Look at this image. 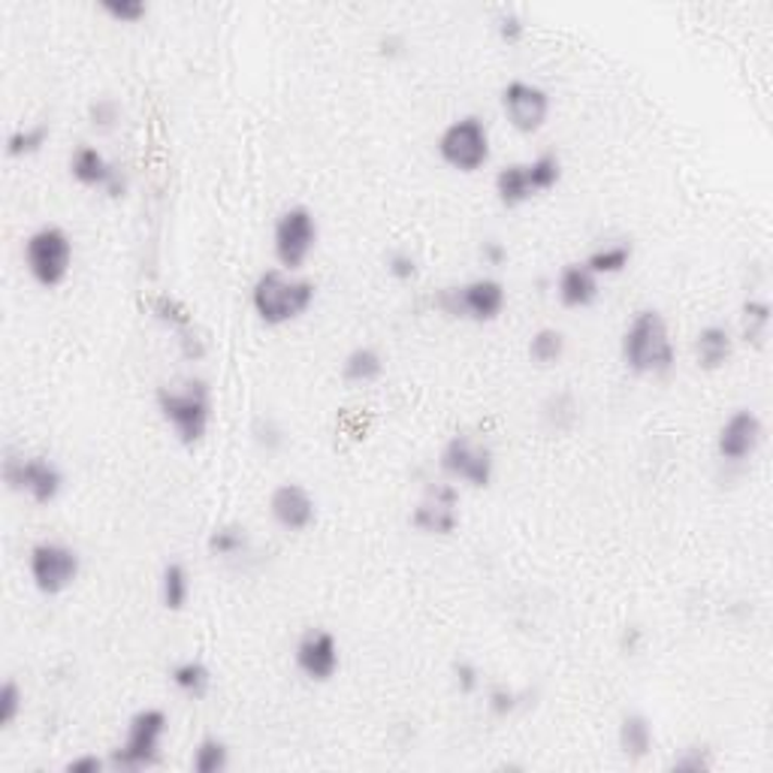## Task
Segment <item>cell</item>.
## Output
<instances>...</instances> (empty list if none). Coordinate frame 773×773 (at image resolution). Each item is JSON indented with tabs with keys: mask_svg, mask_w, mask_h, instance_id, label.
<instances>
[{
	"mask_svg": "<svg viewBox=\"0 0 773 773\" xmlns=\"http://www.w3.org/2000/svg\"><path fill=\"white\" fill-rule=\"evenodd\" d=\"M154 406L182 448L203 445L215 417V394L209 381L200 375H188V378L161 384L154 394Z\"/></svg>",
	"mask_w": 773,
	"mask_h": 773,
	"instance_id": "1",
	"label": "cell"
},
{
	"mask_svg": "<svg viewBox=\"0 0 773 773\" xmlns=\"http://www.w3.org/2000/svg\"><path fill=\"white\" fill-rule=\"evenodd\" d=\"M620 360L638 378H668L677 369V345L665 314L638 309L620 336Z\"/></svg>",
	"mask_w": 773,
	"mask_h": 773,
	"instance_id": "2",
	"label": "cell"
},
{
	"mask_svg": "<svg viewBox=\"0 0 773 773\" xmlns=\"http://www.w3.org/2000/svg\"><path fill=\"white\" fill-rule=\"evenodd\" d=\"M314 299H317V285L312 278H306L302 272L282 270V266L263 270L251 285V312L266 326L297 324L312 312Z\"/></svg>",
	"mask_w": 773,
	"mask_h": 773,
	"instance_id": "3",
	"label": "cell"
},
{
	"mask_svg": "<svg viewBox=\"0 0 773 773\" xmlns=\"http://www.w3.org/2000/svg\"><path fill=\"white\" fill-rule=\"evenodd\" d=\"M433 306L450 321L465 324H496L508 309V287L496 275H477L460 285L441 287L433 297Z\"/></svg>",
	"mask_w": 773,
	"mask_h": 773,
	"instance_id": "4",
	"label": "cell"
},
{
	"mask_svg": "<svg viewBox=\"0 0 773 773\" xmlns=\"http://www.w3.org/2000/svg\"><path fill=\"white\" fill-rule=\"evenodd\" d=\"M0 477L10 493L22 496L30 504L49 508L64 493V472L52 457L25 453V450H7L0 460Z\"/></svg>",
	"mask_w": 773,
	"mask_h": 773,
	"instance_id": "5",
	"label": "cell"
},
{
	"mask_svg": "<svg viewBox=\"0 0 773 773\" xmlns=\"http://www.w3.org/2000/svg\"><path fill=\"white\" fill-rule=\"evenodd\" d=\"M73 236L58 224H40L37 230H30L22 242V263L30 275L34 285L54 290L70 278L73 272Z\"/></svg>",
	"mask_w": 773,
	"mask_h": 773,
	"instance_id": "6",
	"label": "cell"
},
{
	"mask_svg": "<svg viewBox=\"0 0 773 773\" xmlns=\"http://www.w3.org/2000/svg\"><path fill=\"white\" fill-rule=\"evenodd\" d=\"M170 732V716L161 707H139L127 720L124 737L119 747L112 749V768L127 773L149 771L163 759V740Z\"/></svg>",
	"mask_w": 773,
	"mask_h": 773,
	"instance_id": "7",
	"label": "cell"
},
{
	"mask_svg": "<svg viewBox=\"0 0 773 773\" xmlns=\"http://www.w3.org/2000/svg\"><path fill=\"white\" fill-rule=\"evenodd\" d=\"M435 151L445 166L457 170L462 176H475L493 158V136L481 115H457L445 124V130L435 139Z\"/></svg>",
	"mask_w": 773,
	"mask_h": 773,
	"instance_id": "8",
	"label": "cell"
},
{
	"mask_svg": "<svg viewBox=\"0 0 773 773\" xmlns=\"http://www.w3.org/2000/svg\"><path fill=\"white\" fill-rule=\"evenodd\" d=\"M438 472L457 487L487 489L496 477V450L477 435H450L438 450Z\"/></svg>",
	"mask_w": 773,
	"mask_h": 773,
	"instance_id": "9",
	"label": "cell"
},
{
	"mask_svg": "<svg viewBox=\"0 0 773 773\" xmlns=\"http://www.w3.org/2000/svg\"><path fill=\"white\" fill-rule=\"evenodd\" d=\"M25 569L30 586H34L40 596L54 598L64 596L67 589L76 586L82 574V557L73 544L42 538V541H37L27 550Z\"/></svg>",
	"mask_w": 773,
	"mask_h": 773,
	"instance_id": "10",
	"label": "cell"
},
{
	"mask_svg": "<svg viewBox=\"0 0 773 773\" xmlns=\"http://www.w3.org/2000/svg\"><path fill=\"white\" fill-rule=\"evenodd\" d=\"M321 242V224L309 205H287L272 224V258L282 270L299 272Z\"/></svg>",
	"mask_w": 773,
	"mask_h": 773,
	"instance_id": "11",
	"label": "cell"
},
{
	"mask_svg": "<svg viewBox=\"0 0 773 773\" xmlns=\"http://www.w3.org/2000/svg\"><path fill=\"white\" fill-rule=\"evenodd\" d=\"M460 487L448 477L433 481L408 514V526L423 538H450L460 529Z\"/></svg>",
	"mask_w": 773,
	"mask_h": 773,
	"instance_id": "12",
	"label": "cell"
},
{
	"mask_svg": "<svg viewBox=\"0 0 773 773\" xmlns=\"http://www.w3.org/2000/svg\"><path fill=\"white\" fill-rule=\"evenodd\" d=\"M499 107H502L504 122L511 124L516 134L532 136L547 127L553 100H550V91L541 88L538 82L511 79L499 95Z\"/></svg>",
	"mask_w": 773,
	"mask_h": 773,
	"instance_id": "13",
	"label": "cell"
},
{
	"mask_svg": "<svg viewBox=\"0 0 773 773\" xmlns=\"http://www.w3.org/2000/svg\"><path fill=\"white\" fill-rule=\"evenodd\" d=\"M67 170L76 185L88 190H100V194H107L109 200H124L127 190H130L127 173L115 161H109L107 154L91 142H82L70 151Z\"/></svg>",
	"mask_w": 773,
	"mask_h": 773,
	"instance_id": "14",
	"label": "cell"
},
{
	"mask_svg": "<svg viewBox=\"0 0 773 773\" xmlns=\"http://www.w3.org/2000/svg\"><path fill=\"white\" fill-rule=\"evenodd\" d=\"M764 445V421L752 408H734L716 433V457L725 469L747 465Z\"/></svg>",
	"mask_w": 773,
	"mask_h": 773,
	"instance_id": "15",
	"label": "cell"
},
{
	"mask_svg": "<svg viewBox=\"0 0 773 773\" xmlns=\"http://www.w3.org/2000/svg\"><path fill=\"white\" fill-rule=\"evenodd\" d=\"M294 668L309 683H329L341 668L339 638L329 628H306L294 644Z\"/></svg>",
	"mask_w": 773,
	"mask_h": 773,
	"instance_id": "16",
	"label": "cell"
},
{
	"mask_svg": "<svg viewBox=\"0 0 773 773\" xmlns=\"http://www.w3.org/2000/svg\"><path fill=\"white\" fill-rule=\"evenodd\" d=\"M266 511L270 520L287 535H302L314 526L317 520V499L312 496V489L285 481L272 489L270 499H266Z\"/></svg>",
	"mask_w": 773,
	"mask_h": 773,
	"instance_id": "17",
	"label": "cell"
},
{
	"mask_svg": "<svg viewBox=\"0 0 773 773\" xmlns=\"http://www.w3.org/2000/svg\"><path fill=\"white\" fill-rule=\"evenodd\" d=\"M553 294H557L559 306L571 309V312H584L593 309L601 297V278H596L593 272L586 270V263H565L553 278Z\"/></svg>",
	"mask_w": 773,
	"mask_h": 773,
	"instance_id": "18",
	"label": "cell"
},
{
	"mask_svg": "<svg viewBox=\"0 0 773 773\" xmlns=\"http://www.w3.org/2000/svg\"><path fill=\"white\" fill-rule=\"evenodd\" d=\"M737 339L725 324H707L695 333L693 357L701 372H722L734 360Z\"/></svg>",
	"mask_w": 773,
	"mask_h": 773,
	"instance_id": "19",
	"label": "cell"
},
{
	"mask_svg": "<svg viewBox=\"0 0 773 773\" xmlns=\"http://www.w3.org/2000/svg\"><path fill=\"white\" fill-rule=\"evenodd\" d=\"M493 194H496V200H499L502 209H523L526 203H532L538 197V190L532 185L526 161L504 163L502 170L496 173V178H493Z\"/></svg>",
	"mask_w": 773,
	"mask_h": 773,
	"instance_id": "20",
	"label": "cell"
},
{
	"mask_svg": "<svg viewBox=\"0 0 773 773\" xmlns=\"http://www.w3.org/2000/svg\"><path fill=\"white\" fill-rule=\"evenodd\" d=\"M616 747L623 752V759L644 761L656 747V728L647 713H625L620 725H616Z\"/></svg>",
	"mask_w": 773,
	"mask_h": 773,
	"instance_id": "21",
	"label": "cell"
},
{
	"mask_svg": "<svg viewBox=\"0 0 773 773\" xmlns=\"http://www.w3.org/2000/svg\"><path fill=\"white\" fill-rule=\"evenodd\" d=\"M205 550L217 562H242V559L251 557L254 541H251V532L245 529L242 523H221L209 532Z\"/></svg>",
	"mask_w": 773,
	"mask_h": 773,
	"instance_id": "22",
	"label": "cell"
},
{
	"mask_svg": "<svg viewBox=\"0 0 773 773\" xmlns=\"http://www.w3.org/2000/svg\"><path fill=\"white\" fill-rule=\"evenodd\" d=\"M384 369H387V363H384V353H381L378 348L357 345V348L345 353L339 372L345 384H351V387H369V384L381 381Z\"/></svg>",
	"mask_w": 773,
	"mask_h": 773,
	"instance_id": "23",
	"label": "cell"
},
{
	"mask_svg": "<svg viewBox=\"0 0 773 773\" xmlns=\"http://www.w3.org/2000/svg\"><path fill=\"white\" fill-rule=\"evenodd\" d=\"M635 260V248L625 239H608V242H598L589 254H586V270L593 272L596 278H613V275H623Z\"/></svg>",
	"mask_w": 773,
	"mask_h": 773,
	"instance_id": "24",
	"label": "cell"
},
{
	"mask_svg": "<svg viewBox=\"0 0 773 773\" xmlns=\"http://www.w3.org/2000/svg\"><path fill=\"white\" fill-rule=\"evenodd\" d=\"M158 596H161V604L170 613L185 611L190 604V596H194V581H190L188 565L166 562L161 569V577H158Z\"/></svg>",
	"mask_w": 773,
	"mask_h": 773,
	"instance_id": "25",
	"label": "cell"
},
{
	"mask_svg": "<svg viewBox=\"0 0 773 773\" xmlns=\"http://www.w3.org/2000/svg\"><path fill=\"white\" fill-rule=\"evenodd\" d=\"M526 353H529L532 366L538 369L559 366V363L565 360V353H569V336H565L559 326H538V329L529 336Z\"/></svg>",
	"mask_w": 773,
	"mask_h": 773,
	"instance_id": "26",
	"label": "cell"
},
{
	"mask_svg": "<svg viewBox=\"0 0 773 773\" xmlns=\"http://www.w3.org/2000/svg\"><path fill=\"white\" fill-rule=\"evenodd\" d=\"M170 683L178 695H185L190 701H200L212 689V671L203 659H182L170 668Z\"/></svg>",
	"mask_w": 773,
	"mask_h": 773,
	"instance_id": "27",
	"label": "cell"
},
{
	"mask_svg": "<svg viewBox=\"0 0 773 773\" xmlns=\"http://www.w3.org/2000/svg\"><path fill=\"white\" fill-rule=\"evenodd\" d=\"M771 302L761 297H749L740 306V339L747 341L749 348H764L771 339Z\"/></svg>",
	"mask_w": 773,
	"mask_h": 773,
	"instance_id": "28",
	"label": "cell"
},
{
	"mask_svg": "<svg viewBox=\"0 0 773 773\" xmlns=\"http://www.w3.org/2000/svg\"><path fill=\"white\" fill-rule=\"evenodd\" d=\"M538 417L550 433H571L574 423L581 421V402L569 390H559V394H550L544 399L541 408H538Z\"/></svg>",
	"mask_w": 773,
	"mask_h": 773,
	"instance_id": "29",
	"label": "cell"
},
{
	"mask_svg": "<svg viewBox=\"0 0 773 773\" xmlns=\"http://www.w3.org/2000/svg\"><path fill=\"white\" fill-rule=\"evenodd\" d=\"M230 744L217 734H205L194 744V752H190V771L194 773H224L230 771Z\"/></svg>",
	"mask_w": 773,
	"mask_h": 773,
	"instance_id": "30",
	"label": "cell"
},
{
	"mask_svg": "<svg viewBox=\"0 0 773 773\" xmlns=\"http://www.w3.org/2000/svg\"><path fill=\"white\" fill-rule=\"evenodd\" d=\"M52 139V127L46 122H30L18 124L13 134L7 136V154L13 161H27V158H37Z\"/></svg>",
	"mask_w": 773,
	"mask_h": 773,
	"instance_id": "31",
	"label": "cell"
},
{
	"mask_svg": "<svg viewBox=\"0 0 773 773\" xmlns=\"http://www.w3.org/2000/svg\"><path fill=\"white\" fill-rule=\"evenodd\" d=\"M149 312L151 317H154L163 329H170L173 336L185 333V329H190V326H197L194 312L188 309V302H182V299L173 297V294H158V297L149 302Z\"/></svg>",
	"mask_w": 773,
	"mask_h": 773,
	"instance_id": "32",
	"label": "cell"
},
{
	"mask_svg": "<svg viewBox=\"0 0 773 773\" xmlns=\"http://www.w3.org/2000/svg\"><path fill=\"white\" fill-rule=\"evenodd\" d=\"M484 705H487V710L496 720H511L520 710L529 707V693H526V689H516L511 683H496V686H489L487 695H484Z\"/></svg>",
	"mask_w": 773,
	"mask_h": 773,
	"instance_id": "33",
	"label": "cell"
},
{
	"mask_svg": "<svg viewBox=\"0 0 773 773\" xmlns=\"http://www.w3.org/2000/svg\"><path fill=\"white\" fill-rule=\"evenodd\" d=\"M248 435H251V445H254L263 457H275V453H282V450L287 448L285 423L278 421V417H272V414L254 417L251 433Z\"/></svg>",
	"mask_w": 773,
	"mask_h": 773,
	"instance_id": "34",
	"label": "cell"
},
{
	"mask_svg": "<svg viewBox=\"0 0 773 773\" xmlns=\"http://www.w3.org/2000/svg\"><path fill=\"white\" fill-rule=\"evenodd\" d=\"M526 170H529L532 185L538 190V197L559 188V182H562V158H559L557 151H541V154L529 158Z\"/></svg>",
	"mask_w": 773,
	"mask_h": 773,
	"instance_id": "35",
	"label": "cell"
},
{
	"mask_svg": "<svg viewBox=\"0 0 773 773\" xmlns=\"http://www.w3.org/2000/svg\"><path fill=\"white\" fill-rule=\"evenodd\" d=\"M122 119H124V109L115 97H107V95L95 97V100L88 103V109H85V122H88V127L97 130V134H112V130H119V127H122Z\"/></svg>",
	"mask_w": 773,
	"mask_h": 773,
	"instance_id": "36",
	"label": "cell"
},
{
	"mask_svg": "<svg viewBox=\"0 0 773 773\" xmlns=\"http://www.w3.org/2000/svg\"><path fill=\"white\" fill-rule=\"evenodd\" d=\"M668 771L674 773H707L713 771V752L701 744L683 747L674 752V759L668 761Z\"/></svg>",
	"mask_w": 773,
	"mask_h": 773,
	"instance_id": "37",
	"label": "cell"
},
{
	"mask_svg": "<svg viewBox=\"0 0 773 773\" xmlns=\"http://www.w3.org/2000/svg\"><path fill=\"white\" fill-rule=\"evenodd\" d=\"M25 713V689L15 680H3L0 686V728H13Z\"/></svg>",
	"mask_w": 773,
	"mask_h": 773,
	"instance_id": "38",
	"label": "cell"
},
{
	"mask_svg": "<svg viewBox=\"0 0 773 773\" xmlns=\"http://www.w3.org/2000/svg\"><path fill=\"white\" fill-rule=\"evenodd\" d=\"M100 13L115 25H139L149 15L146 0H100Z\"/></svg>",
	"mask_w": 773,
	"mask_h": 773,
	"instance_id": "39",
	"label": "cell"
},
{
	"mask_svg": "<svg viewBox=\"0 0 773 773\" xmlns=\"http://www.w3.org/2000/svg\"><path fill=\"white\" fill-rule=\"evenodd\" d=\"M450 683L460 695H477L484 686V671L472 659H457L450 665Z\"/></svg>",
	"mask_w": 773,
	"mask_h": 773,
	"instance_id": "40",
	"label": "cell"
},
{
	"mask_svg": "<svg viewBox=\"0 0 773 773\" xmlns=\"http://www.w3.org/2000/svg\"><path fill=\"white\" fill-rule=\"evenodd\" d=\"M384 270H387V275H390L394 282L408 285V282H414V278L421 275V260L414 258L411 251H406V248H396V251H390V254L384 258Z\"/></svg>",
	"mask_w": 773,
	"mask_h": 773,
	"instance_id": "41",
	"label": "cell"
},
{
	"mask_svg": "<svg viewBox=\"0 0 773 773\" xmlns=\"http://www.w3.org/2000/svg\"><path fill=\"white\" fill-rule=\"evenodd\" d=\"M493 27H496V37H499V42H504V46H520V42L526 40V34H529L526 18L516 13V10H502V13L496 15Z\"/></svg>",
	"mask_w": 773,
	"mask_h": 773,
	"instance_id": "42",
	"label": "cell"
},
{
	"mask_svg": "<svg viewBox=\"0 0 773 773\" xmlns=\"http://www.w3.org/2000/svg\"><path fill=\"white\" fill-rule=\"evenodd\" d=\"M176 351L185 363H203L205 353H209V341H205L203 329H200V326H190L185 333H178Z\"/></svg>",
	"mask_w": 773,
	"mask_h": 773,
	"instance_id": "43",
	"label": "cell"
},
{
	"mask_svg": "<svg viewBox=\"0 0 773 773\" xmlns=\"http://www.w3.org/2000/svg\"><path fill=\"white\" fill-rule=\"evenodd\" d=\"M107 768H112V759H103V756H97V752H79V756H73V759L64 764V771L67 773H103Z\"/></svg>",
	"mask_w": 773,
	"mask_h": 773,
	"instance_id": "44",
	"label": "cell"
},
{
	"mask_svg": "<svg viewBox=\"0 0 773 773\" xmlns=\"http://www.w3.org/2000/svg\"><path fill=\"white\" fill-rule=\"evenodd\" d=\"M477 260L489 266V270H502L508 263V248H504L502 239H484L477 245Z\"/></svg>",
	"mask_w": 773,
	"mask_h": 773,
	"instance_id": "45",
	"label": "cell"
},
{
	"mask_svg": "<svg viewBox=\"0 0 773 773\" xmlns=\"http://www.w3.org/2000/svg\"><path fill=\"white\" fill-rule=\"evenodd\" d=\"M644 644H647V635H644L640 625H623V632H620V652L623 656H638L644 650Z\"/></svg>",
	"mask_w": 773,
	"mask_h": 773,
	"instance_id": "46",
	"label": "cell"
},
{
	"mask_svg": "<svg viewBox=\"0 0 773 773\" xmlns=\"http://www.w3.org/2000/svg\"><path fill=\"white\" fill-rule=\"evenodd\" d=\"M378 54L384 61H399L408 54V40L402 34H384L378 40Z\"/></svg>",
	"mask_w": 773,
	"mask_h": 773,
	"instance_id": "47",
	"label": "cell"
}]
</instances>
